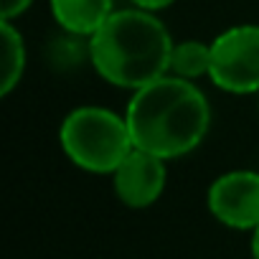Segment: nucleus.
Segmentation results:
<instances>
[{
  "instance_id": "9",
  "label": "nucleus",
  "mask_w": 259,
  "mask_h": 259,
  "mask_svg": "<svg viewBox=\"0 0 259 259\" xmlns=\"http://www.w3.org/2000/svg\"><path fill=\"white\" fill-rule=\"evenodd\" d=\"M208 71H211V44H203L196 38L173 44L168 74L196 81L201 76H208Z\"/></svg>"
},
{
  "instance_id": "11",
  "label": "nucleus",
  "mask_w": 259,
  "mask_h": 259,
  "mask_svg": "<svg viewBox=\"0 0 259 259\" xmlns=\"http://www.w3.org/2000/svg\"><path fill=\"white\" fill-rule=\"evenodd\" d=\"M135 8H140V11H148V13H158V11H165V8H170L176 0H130Z\"/></svg>"
},
{
  "instance_id": "7",
  "label": "nucleus",
  "mask_w": 259,
  "mask_h": 259,
  "mask_svg": "<svg viewBox=\"0 0 259 259\" xmlns=\"http://www.w3.org/2000/svg\"><path fill=\"white\" fill-rule=\"evenodd\" d=\"M51 16L69 36L89 38L117 11L114 0H49Z\"/></svg>"
},
{
  "instance_id": "3",
  "label": "nucleus",
  "mask_w": 259,
  "mask_h": 259,
  "mask_svg": "<svg viewBox=\"0 0 259 259\" xmlns=\"http://www.w3.org/2000/svg\"><path fill=\"white\" fill-rule=\"evenodd\" d=\"M59 143L76 168L97 176H112L135 148L124 114L94 104L76 107L61 119Z\"/></svg>"
},
{
  "instance_id": "10",
  "label": "nucleus",
  "mask_w": 259,
  "mask_h": 259,
  "mask_svg": "<svg viewBox=\"0 0 259 259\" xmlns=\"http://www.w3.org/2000/svg\"><path fill=\"white\" fill-rule=\"evenodd\" d=\"M33 6V0H0V21H16Z\"/></svg>"
},
{
  "instance_id": "12",
  "label": "nucleus",
  "mask_w": 259,
  "mask_h": 259,
  "mask_svg": "<svg viewBox=\"0 0 259 259\" xmlns=\"http://www.w3.org/2000/svg\"><path fill=\"white\" fill-rule=\"evenodd\" d=\"M251 256L259 259V226L251 231Z\"/></svg>"
},
{
  "instance_id": "4",
  "label": "nucleus",
  "mask_w": 259,
  "mask_h": 259,
  "mask_svg": "<svg viewBox=\"0 0 259 259\" xmlns=\"http://www.w3.org/2000/svg\"><path fill=\"white\" fill-rule=\"evenodd\" d=\"M208 79L229 94H259V26H231L211 41Z\"/></svg>"
},
{
  "instance_id": "8",
  "label": "nucleus",
  "mask_w": 259,
  "mask_h": 259,
  "mask_svg": "<svg viewBox=\"0 0 259 259\" xmlns=\"http://www.w3.org/2000/svg\"><path fill=\"white\" fill-rule=\"evenodd\" d=\"M0 41H3V69H0V94L8 97L26 74V41L13 21H0Z\"/></svg>"
},
{
  "instance_id": "6",
  "label": "nucleus",
  "mask_w": 259,
  "mask_h": 259,
  "mask_svg": "<svg viewBox=\"0 0 259 259\" xmlns=\"http://www.w3.org/2000/svg\"><path fill=\"white\" fill-rule=\"evenodd\" d=\"M165 163L168 160H163L153 153L133 148V153H130L112 173L114 196L130 208L153 206L165 191V181H168Z\"/></svg>"
},
{
  "instance_id": "5",
  "label": "nucleus",
  "mask_w": 259,
  "mask_h": 259,
  "mask_svg": "<svg viewBox=\"0 0 259 259\" xmlns=\"http://www.w3.org/2000/svg\"><path fill=\"white\" fill-rule=\"evenodd\" d=\"M211 216L236 231H254L259 226V173L229 170L219 176L208 188Z\"/></svg>"
},
{
  "instance_id": "1",
  "label": "nucleus",
  "mask_w": 259,
  "mask_h": 259,
  "mask_svg": "<svg viewBox=\"0 0 259 259\" xmlns=\"http://www.w3.org/2000/svg\"><path fill=\"white\" fill-rule=\"evenodd\" d=\"M124 119L135 148L163 160H176L206 140L211 104L196 81L165 74L133 92Z\"/></svg>"
},
{
  "instance_id": "2",
  "label": "nucleus",
  "mask_w": 259,
  "mask_h": 259,
  "mask_svg": "<svg viewBox=\"0 0 259 259\" xmlns=\"http://www.w3.org/2000/svg\"><path fill=\"white\" fill-rule=\"evenodd\" d=\"M173 44L170 31L155 13L130 6L114 11L87 38V56L107 84L138 92L168 74Z\"/></svg>"
}]
</instances>
